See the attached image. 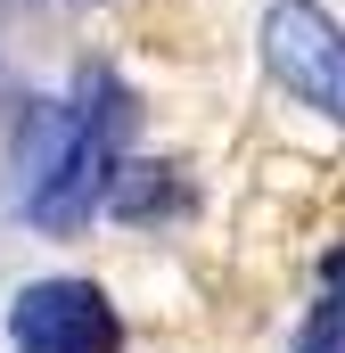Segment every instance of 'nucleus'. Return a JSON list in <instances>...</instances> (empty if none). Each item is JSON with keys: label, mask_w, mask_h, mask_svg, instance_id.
Here are the masks:
<instances>
[{"label": "nucleus", "mask_w": 345, "mask_h": 353, "mask_svg": "<svg viewBox=\"0 0 345 353\" xmlns=\"http://www.w3.org/2000/svg\"><path fill=\"white\" fill-rule=\"evenodd\" d=\"M124 90L107 83V74H90L83 83V107H41L33 123H25V214L41 222V230H83L90 205L115 189L124 173Z\"/></svg>", "instance_id": "1"}, {"label": "nucleus", "mask_w": 345, "mask_h": 353, "mask_svg": "<svg viewBox=\"0 0 345 353\" xmlns=\"http://www.w3.org/2000/svg\"><path fill=\"white\" fill-rule=\"evenodd\" d=\"M296 353H345V247L329 255V296H321V312L304 321Z\"/></svg>", "instance_id": "4"}, {"label": "nucleus", "mask_w": 345, "mask_h": 353, "mask_svg": "<svg viewBox=\"0 0 345 353\" xmlns=\"http://www.w3.org/2000/svg\"><path fill=\"white\" fill-rule=\"evenodd\" d=\"M8 345L17 353H124V321L90 279H33L8 304Z\"/></svg>", "instance_id": "3"}, {"label": "nucleus", "mask_w": 345, "mask_h": 353, "mask_svg": "<svg viewBox=\"0 0 345 353\" xmlns=\"http://www.w3.org/2000/svg\"><path fill=\"white\" fill-rule=\"evenodd\" d=\"M263 66L304 107H321L329 123H345V25L337 17H321L313 0H279L263 17Z\"/></svg>", "instance_id": "2"}]
</instances>
